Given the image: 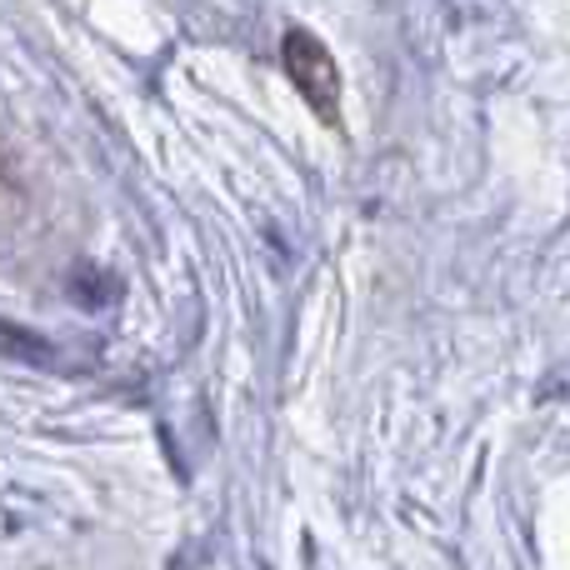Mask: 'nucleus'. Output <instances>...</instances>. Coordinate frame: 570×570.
I'll use <instances>...</instances> for the list:
<instances>
[{"label": "nucleus", "mask_w": 570, "mask_h": 570, "mask_svg": "<svg viewBox=\"0 0 570 570\" xmlns=\"http://www.w3.org/2000/svg\"><path fill=\"white\" fill-rule=\"evenodd\" d=\"M281 60H285V76L295 80V90L331 120L335 106H341V70H335V56L325 50V40H315L311 30L291 26L281 40Z\"/></svg>", "instance_id": "nucleus-1"}]
</instances>
